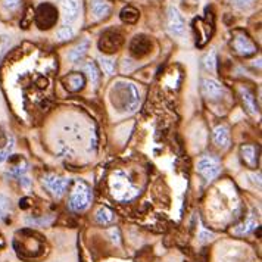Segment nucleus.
Masks as SVG:
<instances>
[{
    "mask_svg": "<svg viewBox=\"0 0 262 262\" xmlns=\"http://www.w3.org/2000/svg\"><path fill=\"white\" fill-rule=\"evenodd\" d=\"M111 102L118 112H134L140 103V92L131 81H117L111 87Z\"/></svg>",
    "mask_w": 262,
    "mask_h": 262,
    "instance_id": "obj_1",
    "label": "nucleus"
},
{
    "mask_svg": "<svg viewBox=\"0 0 262 262\" xmlns=\"http://www.w3.org/2000/svg\"><path fill=\"white\" fill-rule=\"evenodd\" d=\"M112 196L119 202H128L139 194V189L131 183L130 177L124 171H115L109 179Z\"/></svg>",
    "mask_w": 262,
    "mask_h": 262,
    "instance_id": "obj_2",
    "label": "nucleus"
},
{
    "mask_svg": "<svg viewBox=\"0 0 262 262\" xmlns=\"http://www.w3.org/2000/svg\"><path fill=\"white\" fill-rule=\"evenodd\" d=\"M36 234L30 233L28 237H16L13 240V246L19 256L37 258L45 252V245L40 238H34Z\"/></svg>",
    "mask_w": 262,
    "mask_h": 262,
    "instance_id": "obj_3",
    "label": "nucleus"
},
{
    "mask_svg": "<svg viewBox=\"0 0 262 262\" xmlns=\"http://www.w3.org/2000/svg\"><path fill=\"white\" fill-rule=\"evenodd\" d=\"M92 198L93 196H92L90 187L83 181H77L71 193V198H70V203H68L70 209H72L74 212H83L90 206Z\"/></svg>",
    "mask_w": 262,
    "mask_h": 262,
    "instance_id": "obj_4",
    "label": "nucleus"
},
{
    "mask_svg": "<svg viewBox=\"0 0 262 262\" xmlns=\"http://www.w3.org/2000/svg\"><path fill=\"white\" fill-rule=\"evenodd\" d=\"M58 21V11L53 5L43 3L38 6L36 15V23L40 30H49Z\"/></svg>",
    "mask_w": 262,
    "mask_h": 262,
    "instance_id": "obj_5",
    "label": "nucleus"
},
{
    "mask_svg": "<svg viewBox=\"0 0 262 262\" xmlns=\"http://www.w3.org/2000/svg\"><path fill=\"white\" fill-rule=\"evenodd\" d=\"M122 43H124V38H122V34L119 31L107 30L100 37L99 48L105 53H115L122 46Z\"/></svg>",
    "mask_w": 262,
    "mask_h": 262,
    "instance_id": "obj_6",
    "label": "nucleus"
},
{
    "mask_svg": "<svg viewBox=\"0 0 262 262\" xmlns=\"http://www.w3.org/2000/svg\"><path fill=\"white\" fill-rule=\"evenodd\" d=\"M198 171H199V174L202 177H205L208 181H211V180H214L220 174L221 167H220V164H218L216 159L209 158V156H205V158H202L198 162Z\"/></svg>",
    "mask_w": 262,
    "mask_h": 262,
    "instance_id": "obj_7",
    "label": "nucleus"
},
{
    "mask_svg": "<svg viewBox=\"0 0 262 262\" xmlns=\"http://www.w3.org/2000/svg\"><path fill=\"white\" fill-rule=\"evenodd\" d=\"M45 184L48 186V189L52 191L53 196L56 198H62L67 191V187L70 186V180L59 177L56 174H48L45 177Z\"/></svg>",
    "mask_w": 262,
    "mask_h": 262,
    "instance_id": "obj_8",
    "label": "nucleus"
},
{
    "mask_svg": "<svg viewBox=\"0 0 262 262\" xmlns=\"http://www.w3.org/2000/svg\"><path fill=\"white\" fill-rule=\"evenodd\" d=\"M233 48L242 56H250L256 52V46L252 43L249 37L243 33H237L234 40H233Z\"/></svg>",
    "mask_w": 262,
    "mask_h": 262,
    "instance_id": "obj_9",
    "label": "nucleus"
},
{
    "mask_svg": "<svg viewBox=\"0 0 262 262\" xmlns=\"http://www.w3.org/2000/svg\"><path fill=\"white\" fill-rule=\"evenodd\" d=\"M152 49V43L146 36H136L131 41L130 50L136 58H143Z\"/></svg>",
    "mask_w": 262,
    "mask_h": 262,
    "instance_id": "obj_10",
    "label": "nucleus"
},
{
    "mask_svg": "<svg viewBox=\"0 0 262 262\" xmlns=\"http://www.w3.org/2000/svg\"><path fill=\"white\" fill-rule=\"evenodd\" d=\"M168 28L174 36H181L184 31V21L174 6H171L168 11Z\"/></svg>",
    "mask_w": 262,
    "mask_h": 262,
    "instance_id": "obj_11",
    "label": "nucleus"
},
{
    "mask_svg": "<svg viewBox=\"0 0 262 262\" xmlns=\"http://www.w3.org/2000/svg\"><path fill=\"white\" fill-rule=\"evenodd\" d=\"M78 11H80L78 0H62V15L67 24H71L77 19Z\"/></svg>",
    "mask_w": 262,
    "mask_h": 262,
    "instance_id": "obj_12",
    "label": "nucleus"
},
{
    "mask_svg": "<svg viewBox=\"0 0 262 262\" xmlns=\"http://www.w3.org/2000/svg\"><path fill=\"white\" fill-rule=\"evenodd\" d=\"M62 81L68 92H78L85 85V77L80 72H72L70 75H67Z\"/></svg>",
    "mask_w": 262,
    "mask_h": 262,
    "instance_id": "obj_13",
    "label": "nucleus"
},
{
    "mask_svg": "<svg viewBox=\"0 0 262 262\" xmlns=\"http://www.w3.org/2000/svg\"><path fill=\"white\" fill-rule=\"evenodd\" d=\"M193 25H194L196 34H198V45L202 48L203 45L208 41V38L211 37V33H212V25L203 23V19H201V18L194 19Z\"/></svg>",
    "mask_w": 262,
    "mask_h": 262,
    "instance_id": "obj_14",
    "label": "nucleus"
},
{
    "mask_svg": "<svg viewBox=\"0 0 262 262\" xmlns=\"http://www.w3.org/2000/svg\"><path fill=\"white\" fill-rule=\"evenodd\" d=\"M202 90L203 95L206 96L208 99H212V100L224 95L223 85L218 83V81H215V80H203Z\"/></svg>",
    "mask_w": 262,
    "mask_h": 262,
    "instance_id": "obj_15",
    "label": "nucleus"
},
{
    "mask_svg": "<svg viewBox=\"0 0 262 262\" xmlns=\"http://www.w3.org/2000/svg\"><path fill=\"white\" fill-rule=\"evenodd\" d=\"M90 11L96 19H102L111 12V5L106 0H90Z\"/></svg>",
    "mask_w": 262,
    "mask_h": 262,
    "instance_id": "obj_16",
    "label": "nucleus"
},
{
    "mask_svg": "<svg viewBox=\"0 0 262 262\" xmlns=\"http://www.w3.org/2000/svg\"><path fill=\"white\" fill-rule=\"evenodd\" d=\"M214 142L218 147L227 149L230 146V133L224 125H218L214 130Z\"/></svg>",
    "mask_w": 262,
    "mask_h": 262,
    "instance_id": "obj_17",
    "label": "nucleus"
},
{
    "mask_svg": "<svg viewBox=\"0 0 262 262\" xmlns=\"http://www.w3.org/2000/svg\"><path fill=\"white\" fill-rule=\"evenodd\" d=\"M96 221L102 226H109L114 223V212L106 206H102L96 212Z\"/></svg>",
    "mask_w": 262,
    "mask_h": 262,
    "instance_id": "obj_18",
    "label": "nucleus"
},
{
    "mask_svg": "<svg viewBox=\"0 0 262 262\" xmlns=\"http://www.w3.org/2000/svg\"><path fill=\"white\" fill-rule=\"evenodd\" d=\"M238 90H240L242 99H243L246 107L249 109L250 114H252V115H256V114H258V106H256V103H255V97H253V95L250 93L248 89H243V87H240Z\"/></svg>",
    "mask_w": 262,
    "mask_h": 262,
    "instance_id": "obj_19",
    "label": "nucleus"
},
{
    "mask_svg": "<svg viewBox=\"0 0 262 262\" xmlns=\"http://www.w3.org/2000/svg\"><path fill=\"white\" fill-rule=\"evenodd\" d=\"M87 50H89V41L84 40L78 46H75V48L72 49L71 52H70V56L68 58H70L71 62H78V60L83 59L84 55L87 53Z\"/></svg>",
    "mask_w": 262,
    "mask_h": 262,
    "instance_id": "obj_20",
    "label": "nucleus"
},
{
    "mask_svg": "<svg viewBox=\"0 0 262 262\" xmlns=\"http://www.w3.org/2000/svg\"><path fill=\"white\" fill-rule=\"evenodd\" d=\"M240 150H242L243 161L250 167H255L256 165V149L253 146H242Z\"/></svg>",
    "mask_w": 262,
    "mask_h": 262,
    "instance_id": "obj_21",
    "label": "nucleus"
},
{
    "mask_svg": "<svg viewBox=\"0 0 262 262\" xmlns=\"http://www.w3.org/2000/svg\"><path fill=\"white\" fill-rule=\"evenodd\" d=\"M121 19L127 24H134L139 19V11L134 9L133 6H127L121 11Z\"/></svg>",
    "mask_w": 262,
    "mask_h": 262,
    "instance_id": "obj_22",
    "label": "nucleus"
},
{
    "mask_svg": "<svg viewBox=\"0 0 262 262\" xmlns=\"http://www.w3.org/2000/svg\"><path fill=\"white\" fill-rule=\"evenodd\" d=\"M12 211V203L11 201L5 196V194H0V221L6 220L9 214Z\"/></svg>",
    "mask_w": 262,
    "mask_h": 262,
    "instance_id": "obj_23",
    "label": "nucleus"
},
{
    "mask_svg": "<svg viewBox=\"0 0 262 262\" xmlns=\"http://www.w3.org/2000/svg\"><path fill=\"white\" fill-rule=\"evenodd\" d=\"M256 228V221L253 218H249L246 223H243L242 226H238L234 228V234L237 236H245V234H249L250 231H253Z\"/></svg>",
    "mask_w": 262,
    "mask_h": 262,
    "instance_id": "obj_24",
    "label": "nucleus"
},
{
    "mask_svg": "<svg viewBox=\"0 0 262 262\" xmlns=\"http://www.w3.org/2000/svg\"><path fill=\"white\" fill-rule=\"evenodd\" d=\"M83 70L87 72V75H89L90 81H92L93 84H97L100 75H99V70H97V67H96L95 62H87V63H84Z\"/></svg>",
    "mask_w": 262,
    "mask_h": 262,
    "instance_id": "obj_25",
    "label": "nucleus"
},
{
    "mask_svg": "<svg viewBox=\"0 0 262 262\" xmlns=\"http://www.w3.org/2000/svg\"><path fill=\"white\" fill-rule=\"evenodd\" d=\"M203 67H205V70H208V71L214 72L216 70V53H215V50H211L206 56H205V59H203Z\"/></svg>",
    "mask_w": 262,
    "mask_h": 262,
    "instance_id": "obj_26",
    "label": "nucleus"
},
{
    "mask_svg": "<svg viewBox=\"0 0 262 262\" xmlns=\"http://www.w3.org/2000/svg\"><path fill=\"white\" fill-rule=\"evenodd\" d=\"M99 62H100L102 71L105 72L106 75H112L115 72V62L112 59H109V58H100Z\"/></svg>",
    "mask_w": 262,
    "mask_h": 262,
    "instance_id": "obj_27",
    "label": "nucleus"
},
{
    "mask_svg": "<svg viewBox=\"0 0 262 262\" xmlns=\"http://www.w3.org/2000/svg\"><path fill=\"white\" fill-rule=\"evenodd\" d=\"M56 37H58V40H60V41L70 40V38L74 37V30H72L71 27H62L60 30H58Z\"/></svg>",
    "mask_w": 262,
    "mask_h": 262,
    "instance_id": "obj_28",
    "label": "nucleus"
},
{
    "mask_svg": "<svg viewBox=\"0 0 262 262\" xmlns=\"http://www.w3.org/2000/svg\"><path fill=\"white\" fill-rule=\"evenodd\" d=\"M13 146H15V140H13V137L11 136V139H9V143H8V146L5 147V149H2L0 150V164L2 162H5L8 158H9V155H11V152L13 150Z\"/></svg>",
    "mask_w": 262,
    "mask_h": 262,
    "instance_id": "obj_29",
    "label": "nucleus"
},
{
    "mask_svg": "<svg viewBox=\"0 0 262 262\" xmlns=\"http://www.w3.org/2000/svg\"><path fill=\"white\" fill-rule=\"evenodd\" d=\"M19 2H21V0H3V6H5L8 11H15V9L19 6Z\"/></svg>",
    "mask_w": 262,
    "mask_h": 262,
    "instance_id": "obj_30",
    "label": "nucleus"
},
{
    "mask_svg": "<svg viewBox=\"0 0 262 262\" xmlns=\"http://www.w3.org/2000/svg\"><path fill=\"white\" fill-rule=\"evenodd\" d=\"M199 238H201V242H208V240H212L214 238V234L212 233H208V231H202Z\"/></svg>",
    "mask_w": 262,
    "mask_h": 262,
    "instance_id": "obj_31",
    "label": "nucleus"
},
{
    "mask_svg": "<svg viewBox=\"0 0 262 262\" xmlns=\"http://www.w3.org/2000/svg\"><path fill=\"white\" fill-rule=\"evenodd\" d=\"M238 8H249L253 0H234Z\"/></svg>",
    "mask_w": 262,
    "mask_h": 262,
    "instance_id": "obj_32",
    "label": "nucleus"
},
{
    "mask_svg": "<svg viewBox=\"0 0 262 262\" xmlns=\"http://www.w3.org/2000/svg\"><path fill=\"white\" fill-rule=\"evenodd\" d=\"M111 237H112V242H114V243H117V245H118L119 243V231L117 230V228H112V230H111Z\"/></svg>",
    "mask_w": 262,
    "mask_h": 262,
    "instance_id": "obj_33",
    "label": "nucleus"
},
{
    "mask_svg": "<svg viewBox=\"0 0 262 262\" xmlns=\"http://www.w3.org/2000/svg\"><path fill=\"white\" fill-rule=\"evenodd\" d=\"M3 246H5V240H3V237L0 236V249H2Z\"/></svg>",
    "mask_w": 262,
    "mask_h": 262,
    "instance_id": "obj_34",
    "label": "nucleus"
}]
</instances>
